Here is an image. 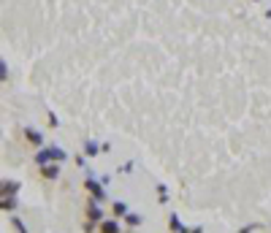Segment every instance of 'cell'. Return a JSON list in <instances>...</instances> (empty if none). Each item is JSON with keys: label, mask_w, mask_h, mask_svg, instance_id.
<instances>
[{"label": "cell", "mask_w": 271, "mask_h": 233, "mask_svg": "<svg viewBox=\"0 0 271 233\" xmlns=\"http://www.w3.org/2000/svg\"><path fill=\"white\" fill-rule=\"evenodd\" d=\"M65 160H68V152L63 147H57V144H46L44 149H35V154H33V163L38 168L49 166V163H65Z\"/></svg>", "instance_id": "cell-1"}, {"label": "cell", "mask_w": 271, "mask_h": 233, "mask_svg": "<svg viewBox=\"0 0 271 233\" xmlns=\"http://www.w3.org/2000/svg\"><path fill=\"white\" fill-rule=\"evenodd\" d=\"M84 190L90 192V198H95L98 203L106 201V184H103L101 179H95L92 173H87V179H84Z\"/></svg>", "instance_id": "cell-2"}, {"label": "cell", "mask_w": 271, "mask_h": 233, "mask_svg": "<svg viewBox=\"0 0 271 233\" xmlns=\"http://www.w3.org/2000/svg\"><path fill=\"white\" fill-rule=\"evenodd\" d=\"M22 139H25V144H30L33 149H44V147H46L44 133L38 130V128H30V125H27V128L22 130Z\"/></svg>", "instance_id": "cell-3"}, {"label": "cell", "mask_w": 271, "mask_h": 233, "mask_svg": "<svg viewBox=\"0 0 271 233\" xmlns=\"http://www.w3.org/2000/svg\"><path fill=\"white\" fill-rule=\"evenodd\" d=\"M84 220H90V222H101L106 220V215H103V209H101V203L95 201V198H90L87 201V206H84Z\"/></svg>", "instance_id": "cell-4"}, {"label": "cell", "mask_w": 271, "mask_h": 233, "mask_svg": "<svg viewBox=\"0 0 271 233\" xmlns=\"http://www.w3.org/2000/svg\"><path fill=\"white\" fill-rule=\"evenodd\" d=\"M41 179L44 182H57L60 179V163H49V166H41Z\"/></svg>", "instance_id": "cell-5"}, {"label": "cell", "mask_w": 271, "mask_h": 233, "mask_svg": "<svg viewBox=\"0 0 271 233\" xmlns=\"http://www.w3.org/2000/svg\"><path fill=\"white\" fill-rule=\"evenodd\" d=\"M168 230L171 233H190V228L182 222V217L177 215V211H171V215H168Z\"/></svg>", "instance_id": "cell-6"}, {"label": "cell", "mask_w": 271, "mask_h": 233, "mask_svg": "<svg viewBox=\"0 0 271 233\" xmlns=\"http://www.w3.org/2000/svg\"><path fill=\"white\" fill-rule=\"evenodd\" d=\"M22 190V182H16V179H3V184H0V196H16V192Z\"/></svg>", "instance_id": "cell-7"}, {"label": "cell", "mask_w": 271, "mask_h": 233, "mask_svg": "<svg viewBox=\"0 0 271 233\" xmlns=\"http://www.w3.org/2000/svg\"><path fill=\"white\" fill-rule=\"evenodd\" d=\"M98 233H122V220H103L98 225Z\"/></svg>", "instance_id": "cell-8"}, {"label": "cell", "mask_w": 271, "mask_h": 233, "mask_svg": "<svg viewBox=\"0 0 271 233\" xmlns=\"http://www.w3.org/2000/svg\"><path fill=\"white\" fill-rule=\"evenodd\" d=\"M111 215L117 217V220H125L130 215V206H128V201H114L111 203Z\"/></svg>", "instance_id": "cell-9"}, {"label": "cell", "mask_w": 271, "mask_h": 233, "mask_svg": "<svg viewBox=\"0 0 271 233\" xmlns=\"http://www.w3.org/2000/svg\"><path fill=\"white\" fill-rule=\"evenodd\" d=\"M0 209H3V215H14V211L19 209L16 196H6V198H0Z\"/></svg>", "instance_id": "cell-10"}, {"label": "cell", "mask_w": 271, "mask_h": 233, "mask_svg": "<svg viewBox=\"0 0 271 233\" xmlns=\"http://www.w3.org/2000/svg\"><path fill=\"white\" fill-rule=\"evenodd\" d=\"M98 152H103V144H98L95 139H84V154L87 158H98Z\"/></svg>", "instance_id": "cell-11"}, {"label": "cell", "mask_w": 271, "mask_h": 233, "mask_svg": "<svg viewBox=\"0 0 271 233\" xmlns=\"http://www.w3.org/2000/svg\"><path fill=\"white\" fill-rule=\"evenodd\" d=\"M122 225H128L130 230H133V228H139V225H144V215H136V211H130V215L122 220Z\"/></svg>", "instance_id": "cell-12"}, {"label": "cell", "mask_w": 271, "mask_h": 233, "mask_svg": "<svg viewBox=\"0 0 271 233\" xmlns=\"http://www.w3.org/2000/svg\"><path fill=\"white\" fill-rule=\"evenodd\" d=\"M8 225H11L16 233H30V230H27V225H25V222L19 220L16 215H8Z\"/></svg>", "instance_id": "cell-13"}, {"label": "cell", "mask_w": 271, "mask_h": 233, "mask_svg": "<svg viewBox=\"0 0 271 233\" xmlns=\"http://www.w3.org/2000/svg\"><path fill=\"white\" fill-rule=\"evenodd\" d=\"M154 196H158V203H168V187L166 184H158V187H154Z\"/></svg>", "instance_id": "cell-14"}, {"label": "cell", "mask_w": 271, "mask_h": 233, "mask_svg": "<svg viewBox=\"0 0 271 233\" xmlns=\"http://www.w3.org/2000/svg\"><path fill=\"white\" fill-rule=\"evenodd\" d=\"M266 225L263 222H249V225H244V228H239L236 233H255V230H263Z\"/></svg>", "instance_id": "cell-15"}, {"label": "cell", "mask_w": 271, "mask_h": 233, "mask_svg": "<svg viewBox=\"0 0 271 233\" xmlns=\"http://www.w3.org/2000/svg\"><path fill=\"white\" fill-rule=\"evenodd\" d=\"M82 230H84V233H98V222H90V220H84Z\"/></svg>", "instance_id": "cell-16"}, {"label": "cell", "mask_w": 271, "mask_h": 233, "mask_svg": "<svg viewBox=\"0 0 271 233\" xmlns=\"http://www.w3.org/2000/svg\"><path fill=\"white\" fill-rule=\"evenodd\" d=\"M0 82H8V63L0 60Z\"/></svg>", "instance_id": "cell-17"}, {"label": "cell", "mask_w": 271, "mask_h": 233, "mask_svg": "<svg viewBox=\"0 0 271 233\" xmlns=\"http://www.w3.org/2000/svg\"><path fill=\"white\" fill-rule=\"evenodd\" d=\"M46 122H49V128H60V120L54 116V111H49V120H46Z\"/></svg>", "instance_id": "cell-18"}, {"label": "cell", "mask_w": 271, "mask_h": 233, "mask_svg": "<svg viewBox=\"0 0 271 233\" xmlns=\"http://www.w3.org/2000/svg\"><path fill=\"white\" fill-rule=\"evenodd\" d=\"M133 168H136V163H133V160H128V163H125V166H122L120 171H122V173H130Z\"/></svg>", "instance_id": "cell-19"}, {"label": "cell", "mask_w": 271, "mask_h": 233, "mask_svg": "<svg viewBox=\"0 0 271 233\" xmlns=\"http://www.w3.org/2000/svg\"><path fill=\"white\" fill-rule=\"evenodd\" d=\"M190 233H203V228H201V225H196V228H190Z\"/></svg>", "instance_id": "cell-20"}, {"label": "cell", "mask_w": 271, "mask_h": 233, "mask_svg": "<svg viewBox=\"0 0 271 233\" xmlns=\"http://www.w3.org/2000/svg\"><path fill=\"white\" fill-rule=\"evenodd\" d=\"M253 3H258V0H253Z\"/></svg>", "instance_id": "cell-21"}]
</instances>
